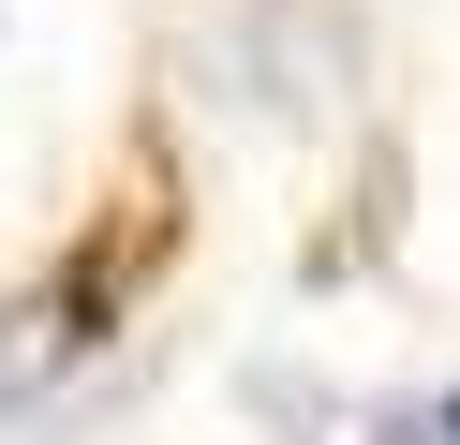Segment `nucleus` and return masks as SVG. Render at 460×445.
Segmentation results:
<instances>
[{"mask_svg":"<svg viewBox=\"0 0 460 445\" xmlns=\"http://www.w3.org/2000/svg\"><path fill=\"white\" fill-rule=\"evenodd\" d=\"M371 445H460V386H430V401H416V415H386Z\"/></svg>","mask_w":460,"mask_h":445,"instance_id":"nucleus-2","label":"nucleus"},{"mask_svg":"<svg viewBox=\"0 0 460 445\" xmlns=\"http://www.w3.org/2000/svg\"><path fill=\"white\" fill-rule=\"evenodd\" d=\"M60 342H90V326H60V297H0V415L45 386V356Z\"/></svg>","mask_w":460,"mask_h":445,"instance_id":"nucleus-1","label":"nucleus"}]
</instances>
